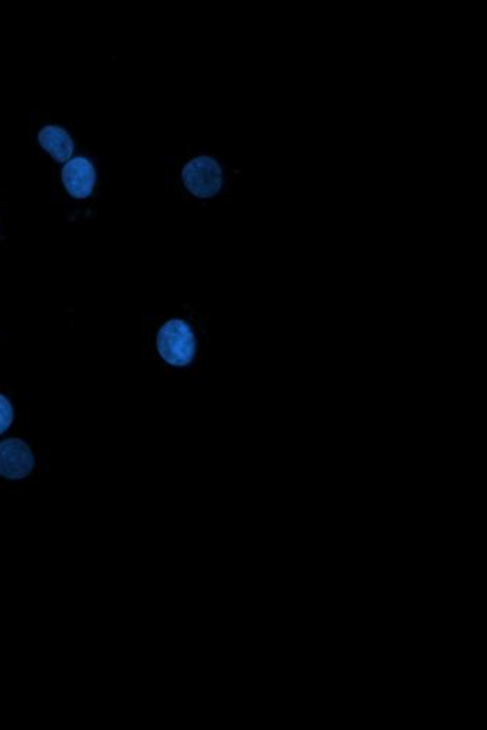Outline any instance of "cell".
Masks as SVG:
<instances>
[{
    "label": "cell",
    "mask_w": 487,
    "mask_h": 730,
    "mask_svg": "<svg viewBox=\"0 0 487 730\" xmlns=\"http://www.w3.org/2000/svg\"><path fill=\"white\" fill-rule=\"evenodd\" d=\"M156 346L166 363L173 367H187L196 356L197 340L189 323L172 319L160 328Z\"/></svg>",
    "instance_id": "6da1fadb"
},
{
    "label": "cell",
    "mask_w": 487,
    "mask_h": 730,
    "mask_svg": "<svg viewBox=\"0 0 487 730\" xmlns=\"http://www.w3.org/2000/svg\"><path fill=\"white\" fill-rule=\"evenodd\" d=\"M184 186L198 198H211L222 187V169L210 156H198L184 166Z\"/></svg>",
    "instance_id": "7a4b0ae2"
},
{
    "label": "cell",
    "mask_w": 487,
    "mask_h": 730,
    "mask_svg": "<svg viewBox=\"0 0 487 730\" xmlns=\"http://www.w3.org/2000/svg\"><path fill=\"white\" fill-rule=\"evenodd\" d=\"M36 467L33 451L20 438H8L0 443V476L10 481L27 478Z\"/></svg>",
    "instance_id": "3957f363"
},
{
    "label": "cell",
    "mask_w": 487,
    "mask_h": 730,
    "mask_svg": "<svg viewBox=\"0 0 487 730\" xmlns=\"http://www.w3.org/2000/svg\"><path fill=\"white\" fill-rule=\"evenodd\" d=\"M62 183L69 196L85 200L92 196L96 186V170L89 159L78 156L62 169Z\"/></svg>",
    "instance_id": "277c9868"
},
{
    "label": "cell",
    "mask_w": 487,
    "mask_h": 730,
    "mask_svg": "<svg viewBox=\"0 0 487 730\" xmlns=\"http://www.w3.org/2000/svg\"><path fill=\"white\" fill-rule=\"evenodd\" d=\"M38 144L54 161L64 163L73 154V139L68 131L58 125H47L38 132Z\"/></svg>",
    "instance_id": "5b68a950"
},
{
    "label": "cell",
    "mask_w": 487,
    "mask_h": 730,
    "mask_svg": "<svg viewBox=\"0 0 487 730\" xmlns=\"http://www.w3.org/2000/svg\"><path fill=\"white\" fill-rule=\"evenodd\" d=\"M13 417H15V412H13L12 403L5 395L0 394V436L12 426Z\"/></svg>",
    "instance_id": "8992f818"
}]
</instances>
